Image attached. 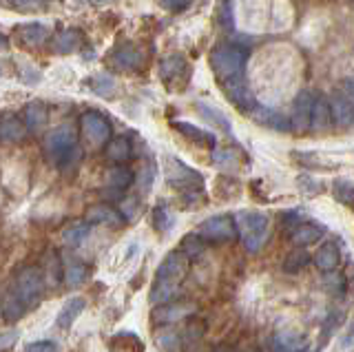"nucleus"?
I'll use <instances>...</instances> for the list:
<instances>
[{
    "mask_svg": "<svg viewBox=\"0 0 354 352\" xmlns=\"http://www.w3.org/2000/svg\"><path fill=\"white\" fill-rule=\"evenodd\" d=\"M188 272V257L182 250H173L169 252L162 263L158 272H155V281L153 288L149 293V299L153 306H160L166 302H173L175 295L180 293V286Z\"/></svg>",
    "mask_w": 354,
    "mask_h": 352,
    "instance_id": "nucleus-1",
    "label": "nucleus"
},
{
    "mask_svg": "<svg viewBox=\"0 0 354 352\" xmlns=\"http://www.w3.org/2000/svg\"><path fill=\"white\" fill-rule=\"evenodd\" d=\"M248 51L235 47V45H219L210 53V67H213L217 80L221 82V89H230V86L246 82L243 71H246Z\"/></svg>",
    "mask_w": 354,
    "mask_h": 352,
    "instance_id": "nucleus-2",
    "label": "nucleus"
},
{
    "mask_svg": "<svg viewBox=\"0 0 354 352\" xmlns=\"http://www.w3.org/2000/svg\"><path fill=\"white\" fill-rule=\"evenodd\" d=\"M42 147H44V153H47V158L60 169H71L82 158V151L77 147V136L73 127L69 124H60L53 131H49V136L44 138Z\"/></svg>",
    "mask_w": 354,
    "mask_h": 352,
    "instance_id": "nucleus-3",
    "label": "nucleus"
},
{
    "mask_svg": "<svg viewBox=\"0 0 354 352\" xmlns=\"http://www.w3.org/2000/svg\"><path fill=\"white\" fill-rule=\"evenodd\" d=\"M235 228L248 252H259L270 237V217L259 211H239Z\"/></svg>",
    "mask_w": 354,
    "mask_h": 352,
    "instance_id": "nucleus-4",
    "label": "nucleus"
},
{
    "mask_svg": "<svg viewBox=\"0 0 354 352\" xmlns=\"http://www.w3.org/2000/svg\"><path fill=\"white\" fill-rule=\"evenodd\" d=\"M44 284H47V281H44V275H42L40 268H36V266H25V268L18 270L16 279H14V284L9 286L7 295L14 297V299L22 308H25V311H31V308L42 299Z\"/></svg>",
    "mask_w": 354,
    "mask_h": 352,
    "instance_id": "nucleus-5",
    "label": "nucleus"
},
{
    "mask_svg": "<svg viewBox=\"0 0 354 352\" xmlns=\"http://www.w3.org/2000/svg\"><path fill=\"white\" fill-rule=\"evenodd\" d=\"M164 178L173 186V189L182 191V195L186 197V200H195L197 193H202L204 178L175 156L164 158Z\"/></svg>",
    "mask_w": 354,
    "mask_h": 352,
    "instance_id": "nucleus-6",
    "label": "nucleus"
},
{
    "mask_svg": "<svg viewBox=\"0 0 354 352\" xmlns=\"http://www.w3.org/2000/svg\"><path fill=\"white\" fill-rule=\"evenodd\" d=\"M195 235H199L206 241H230L237 237L235 219L230 215H213L197 226Z\"/></svg>",
    "mask_w": 354,
    "mask_h": 352,
    "instance_id": "nucleus-7",
    "label": "nucleus"
},
{
    "mask_svg": "<svg viewBox=\"0 0 354 352\" xmlns=\"http://www.w3.org/2000/svg\"><path fill=\"white\" fill-rule=\"evenodd\" d=\"M80 127H82V133L93 147L104 145L111 138V122H109V118L100 111H86L80 120Z\"/></svg>",
    "mask_w": 354,
    "mask_h": 352,
    "instance_id": "nucleus-8",
    "label": "nucleus"
},
{
    "mask_svg": "<svg viewBox=\"0 0 354 352\" xmlns=\"http://www.w3.org/2000/svg\"><path fill=\"white\" fill-rule=\"evenodd\" d=\"M197 313V306L195 304H186V302H166L155 306L153 311V319L158 324H175V322H182V319H188L191 315Z\"/></svg>",
    "mask_w": 354,
    "mask_h": 352,
    "instance_id": "nucleus-9",
    "label": "nucleus"
},
{
    "mask_svg": "<svg viewBox=\"0 0 354 352\" xmlns=\"http://www.w3.org/2000/svg\"><path fill=\"white\" fill-rule=\"evenodd\" d=\"M272 352H313L306 335L297 333L292 328L279 330L272 337Z\"/></svg>",
    "mask_w": 354,
    "mask_h": 352,
    "instance_id": "nucleus-10",
    "label": "nucleus"
},
{
    "mask_svg": "<svg viewBox=\"0 0 354 352\" xmlns=\"http://www.w3.org/2000/svg\"><path fill=\"white\" fill-rule=\"evenodd\" d=\"M315 102V93L313 91H301L295 100V111L290 118V129L297 131V133H304V131L310 129V109H313Z\"/></svg>",
    "mask_w": 354,
    "mask_h": 352,
    "instance_id": "nucleus-11",
    "label": "nucleus"
},
{
    "mask_svg": "<svg viewBox=\"0 0 354 352\" xmlns=\"http://www.w3.org/2000/svg\"><path fill=\"white\" fill-rule=\"evenodd\" d=\"M330 104V118L332 122L337 124V129H350L352 120H354V109H352V100L348 95H341L339 91L332 95Z\"/></svg>",
    "mask_w": 354,
    "mask_h": 352,
    "instance_id": "nucleus-12",
    "label": "nucleus"
},
{
    "mask_svg": "<svg viewBox=\"0 0 354 352\" xmlns=\"http://www.w3.org/2000/svg\"><path fill=\"white\" fill-rule=\"evenodd\" d=\"M49 36H51L49 27L42 25V23H29V25L18 27V38H20L22 45L29 47V49L42 47L44 42L49 40Z\"/></svg>",
    "mask_w": 354,
    "mask_h": 352,
    "instance_id": "nucleus-13",
    "label": "nucleus"
},
{
    "mask_svg": "<svg viewBox=\"0 0 354 352\" xmlns=\"http://www.w3.org/2000/svg\"><path fill=\"white\" fill-rule=\"evenodd\" d=\"M315 263L321 272H335L341 266V248L337 241H326V244L317 250Z\"/></svg>",
    "mask_w": 354,
    "mask_h": 352,
    "instance_id": "nucleus-14",
    "label": "nucleus"
},
{
    "mask_svg": "<svg viewBox=\"0 0 354 352\" xmlns=\"http://www.w3.org/2000/svg\"><path fill=\"white\" fill-rule=\"evenodd\" d=\"M86 222L88 224H106V226H122L124 224V217H122V213H118L113 206L109 204H95L86 211Z\"/></svg>",
    "mask_w": 354,
    "mask_h": 352,
    "instance_id": "nucleus-15",
    "label": "nucleus"
},
{
    "mask_svg": "<svg viewBox=\"0 0 354 352\" xmlns=\"http://www.w3.org/2000/svg\"><path fill=\"white\" fill-rule=\"evenodd\" d=\"M248 113L257 124L270 127V129H277V131H292L290 129V118H283V115L274 113V111H270V109H266V106L254 104Z\"/></svg>",
    "mask_w": 354,
    "mask_h": 352,
    "instance_id": "nucleus-16",
    "label": "nucleus"
},
{
    "mask_svg": "<svg viewBox=\"0 0 354 352\" xmlns=\"http://www.w3.org/2000/svg\"><path fill=\"white\" fill-rule=\"evenodd\" d=\"M86 308V299L84 297H71V299H66L64 306L60 308L58 317H55V326L66 330L75 324V319L82 315V311Z\"/></svg>",
    "mask_w": 354,
    "mask_h": 352,
    "instance_id": "nucleus-17",
    "label": "nucleus"
},
{
    "mask_svg": "<svg viewBox=\"0 0 354 352\" xmlns=\"http://www.w3.org/2000/svg\"><path fill=\"white\" fill-rule=\"evenodd\" d=\"M171 124H173L175 131H180L186 140L195 142V145H199V147H206V149H215L217 147V138L213 133H208V131H204V129H197V127L188 124V122H177V120H173Z\"/></svg>",
    "mask_w": 354,
    "mask_h": 352,
    "instance_id": "nucleus-18",
    "label": "nucleus"
},
{
    "mask_svg": "<svg viewBox=\"0 0 354 352\" xmlns=\"http://www.w3.org/2000/svg\"><path fill=\"white\" fill-rule=\"evenodd\" d=\"M324 226H317L313 222H301V224H297L292 228V233H290V241L295 246L299 248H304V246H310V244H315V241H319L321 237H324Z\"/></svg>",
    "mask_w": 354,
    "mask_h": 352,
    "instance_id": "nucleus-19",
    "label": "nucleus"
},
{
    "mask_svg": "<svg viewBox=\"0 0 354 352\" xmlns=\"http://www.w3.org/2000/svg\"><path fill=\"white\" fill-rule=\"evenodd\" d=\"M111 62H113L115 67L122 71H133L142 64V53L133 45H124V47H120L111 53Z\"/></svg>",
    "mask_w": 354,
    "mask_h": 352,
    "instance_id": "nucleus-20",
    "label": "nucleus"
},
{
    "mask_svg": "<svg viewBox=\"0 0 354 352\" xmlns=\"http://www.w3.org/2000/svg\"><path fill=\"white\" fill-rule=\"evenodd\" d=\"M88 275V268L86 263L75 259V257H66L64 259V268H62V279L64 284L69 286V288H77V286H82L84 279Z\"/></svg>",
    "mask_w": 354,
    "mask_h": 352,
    "instance_id": "nucleus-21",
    "label": "nucleus"
},
{
    "mask_svg": "<svg viewBox=\"0 0 354 352\" xmlns=\"http://www.w3.org/2000/svg\"><path fill=\"white\" fill-rule=\"evenodd\" d=\"M332 124V118H330V104L324 95H315V102L313 109H310V129L313 131H326Z\"/></svg>",
    "mask_w": 354,
    "mask_h": 352,
    "instance_id": "nucleus-22",
    "label": "nucleus"
},
{
    "mask_svg": "<svg viewBox=\"0 0 354 352\" xmlns=\"http://www.w3.org/2000/svg\"><path fill=\"white\" fill-rule=\"evenodd\" d=\"M53 45H55V51H58V53H73L77 49H82L84 34L80 29H64V31H60L58 36H55Z\"/></svg>",
    "mask_w": 354,
    "mask_h": 352,
    "instance_id": "nucleus-23",
    "label": "nucleus"
},
{
    "mask_svg": "<svg viewBox=\"0 0 354 352\" xmlns=\"http://www.w3.org/2000/svg\"><path fill=\"white\" fill-rule=\"evenodd\" d=\"M25 136H27V127L18 118H7L0 122V142L3 145H16Z\"/></svg>",
    "mask_w": 354,
    "mask_h": 352,
    "instance_id": "nucleus-24",
    "label": "nucleus"
},
{
    "mask_svg": "<svg viewBox=\"0 0 354 352\" xmlns=\"http://www.w3.org/2000/svg\"><path fill=\"white\" fill-rule=\"evenodd\" d=\"M111 352H144V344L136 333H118L111 341Z\"/></svg>",
    "mask_w": 354,
    "mask_h": 352,
    "instance_id": "nucleus-25",
    "label": "nucleus"
},
{
    "mask_svg": "<svg viewBox=\"0 0 354 352\" xmlns=\"http://www.w3.org/2000/svg\"><path fill=\"white\" fill-rule=\"evenodd\" d=\"M133 182H136V175H133V171L127 169V167L109 169V173H106V184H109V189L127 191Z\"/></svg>",
    "mask_w": 354,
    "mask_h": 352,
    "instance_id": "nucleus-26",
    "label": "nucleus"
},
{
    "mask_svg": "<svg viewBox=\"0 0 354 352\" xmlns=\"http://www.w3.org/2000/svg\"><path fill=\"white\" fill-rule=\"evenodd\" d=\"M131 156H133V147H131V142L127 138H113V140H109V145H106V158L109 160L122 164V162L131 160Z\"/></svg>",
    "mask_w": 354,
    "mask_h": 352,
    "instance_id": "nucleus-27",
    "label": "nucleus"
},
{
    "mask_svg": "<svg viewBox=\"0 0 354 352\" xmlns=\"http://www.w3.org/2000/svg\"><path fill=\"white\" fill-rule=\"evenodd\" d=\"M88 233H91V224L88 222H75V224H71V226H66L64 230H62V241L66 246H80L82 241L88 237Z\"/></svg>",
    "mask_w": 354,
    "mask_h": 352,
    "instance_id": "nucleus-28",
    "label": "nucleus"
},
{
    "mask_svg": "<svg viewBox=\"0 0 354 352\" xmlns=\"http://www.w3.org/2000/svg\"><path fill=\"white\" fill-rule=\"evenodd\" d=\"M195 109L199 111V115H202L206 122H210V124H215L217 129H221V131H226V133H230V122H228V118L219 111V109H213V106H208V104H204V102H195Z\"/></svg>",
    "mask_w": 354,
    "mask_h": 352,
    "instance_id": "nucleus-29",
    "label": "nucleus"
},
{
    "mask_svg": "<svg viewBox=\"0 0 354 352\" xmlns=\"http://www.w3.org/2000/svg\"><path fill=\"white\" fill-rule=\"evenodd\" d=\"M47 122V106L44 102H31L25 109V127L31 131H38Z\"/></svg>",
    "mask_w": 354,
    "mask_h": 352,
    "instance_id": "nucleus-30",
    "label": "nucleus"
},
{
    "mask_svg": "<svg viewBox=\"0 0 354 352\" xmlns=\"http://www.w3.org/2000/svg\"><path fill=\"white\" fill-rule=\"evenodd\" d=\"M88 86H91V91L97 93V95H113L115 89H118V82L113 75H109V73H95L91 75V78L86 80Z\"/></svg>",
    "mask_w": 354,
    "mask_h": 352,
    "instance_id": "nucleus-31",
    "label": "nucleus"
},
{
    "mask_svg": "<svg viewBox=\"0 0 354 352\" xmlns=\"http://www.w3.org/2000/svg\"><path fill=\"white\" fill-rule=\"evenodd\" d=\"M184 69H186V60L182 56H177V53H173V56H166L160 62V78L162 80H173L175 75H180Z\"/></svg>",
    "mask_w": 354,
    "mask_h": 352,
    "instance_id": "nucleus-32",
    "label": "nucleus"
},
{
    "mask_svg": "<svg viewBox=\"0 0 354 352\" xmlns=\"http://www.w3.org/2000/svg\"><path fill=\"white\" fill-rule=\"evenodd\" d=\"M155 344L166 352H177L182 346V337L175 328H164L158 333V337H155Z\"/></svg>",
    "mask_w": 354,
    "mask_h": 352,
    "instance_id": "nucleus-33",
    "label": "nucleus"
},
{
    "mask_svg": "<svg viewBox=\"0 0 354 352\" xmlns=\"http://www.w3.org/2000/svg\"><path fill=\"white\" fill-rule=\"evenodd\" d=\"M213 162L215 167L224 169V171H235L239 167V153L232 149H213Z\"/></svg>",
    "mask_w": 354,
    "mask_h": 352,
    "instance_id": "nucleus-34",
    "label": "nucleus"
},
{
    "mask_svg": "<svg viewBox=\"0 0 354 352\" xmlns=\"http://www.w3.org/2000/svg\"><path fill=\"white\" fill-rule=\"evenodd\" d=\"M153 224H155V228L160 230V233H169V230L175 226V215L169 211V206L160 204L158 208H155V211H153Z\"/></svg>",
    "mask_w": 354,
    "mask_h": 352,
    "instance_id": "nucleus-35",
    "label": "nucleus"
},
{
    "mask_svg": "<svg viewBox=\"0 0 354 352\" xmlns=\"http://www.w3.org/2000/svg\"><path fill=\"white\" fill-rule=\"evenodd\" d=\"M308 261H310L308 252H306L304 248H299V250L290 252V255L286 257V261H283V270H286V272H290V275H297L299 270H304V268H306V263H308Z\"/></svg>",
    "mask_w": 354,
    "mask_h": 352,
    "instance_id": "nucleus-36",
    "label": "nucleus"
},
{
    "mask_svg": "<svg viewBox=\"0 0 354 352\" xmlns=\"http://www.w3.org/2000/svg\"><path fill=\"white\" fill-rule=\"evenodd\" d=\"M332 193H335V200L346 204V206H352L354 202V189H352V182L350 180H337L332 184Z\"/></svg>",
    "mask_w": 354,
    "mask_h": 352,
    "instance_id": "nucleus-37",
    "label": "nucleus"
},
{
    "mask_svg": "<svg viewBox=\"0 0 354 352\" xmlns=\"http://www.w3.org/2000/svg\"><path fill=\"white\" fill-rule=\"evenodd\" d=\"M182 252L188 257V259H195V257H199L204 252V239L199 237V235H195V233H191V235H186L184 239H182Z\"/></svg>",
    "mask_w": 354,
    "mask_h": 352,
    "instance_id": "nucleus-38",
    "label": "nucleus"
},
{
    "mask_svg": "<svg viewBox=\"0 0 354 352\" xmlns=\"http://www.w3.org/2000/svg\"><path fill=\"white\" fill-rule=\"evenodd\" d=\"M217 20H219L221 29H226V31L235 29V18H232V0H221Z\"/></svg>",
    "mask_w": 354,
    "mask_h": 352,
    "instance_id": "nucleus-39",
    "label": "nucleus"
},
{
    "mask_svg": "<svg viewBox=\"0 0 354 352\" xmlns=\"http://www.w3.org/2000/svg\"><path fill=\"white\" fill-rule=\"evenodd\" d=\"M9 5L22 14H29V12H40L47 3H44V0H9Z\"/></svg>",
    "mask_w": 354,
    "mask_h": 352,
    "instance_id": "nucleus-40",
    "label": "nucleus"
},
{
    "mask_svg": "<svg viewBox=\"0 0 354 352\" xmlns=\"http://www.w3.org/2000/svg\"><path fill=\"white\" fill-rule=\"evenodd\" d=\"M25 352H58V344L49 339H42V341H31V344L25 346Z\"/></svg>",
    "mask_w": 354,
    "mask_h": 352,
    "instance_id": "nucleus-41",
    "label": "nucleus"
},
{
    "mask_svg": "<svg viewBox=\"0 0 354 352\" xmlns=\"http://www.w3.org/2000/svg\"><path fill=\"white\" fill-rule=\"evenodd\" d=\"M193 0H160V5L169 12H184V9L191 5Z\"/></svg>",
    "mask_w": 354,
    "mask_h": 352,
    "instance_id": "nucleus-42",
    "label": "nucleus"
},
{
    "mask_svg": "<svg viewBox=\"0 0 354 352\" xmlns=\"http://www.w3.org/2000/svg\"><path fill=\"white\" fill-rule=\"evenodd\" d=\"M16 339H18V330H7V333H3L0 335V350H9L16 344Z\"/></svg>",
    "mask_w": 354,
    "mask_h": 352,
    "instance_id": "nucleus-43",
    "label": "nucleus"
},
{
    "mask_svg": "<svg viewBox=\"0 0 354 352\" xmlns=\"http://www.w3.org/2000/svg\"><path fill=\"white\" fill-rule=\"evenodd\" d=\"M138 213V200H133V197H129V200L124 202V215L122 217H127V219H133Z\"/></svg>",
    "mask_w": 354,
    "mask_h": 352,
    "instance_id": "nucleus-44",
    "label": "nucleus"
},
{
    "mask_svg": "<svg viewBox=\"0 0 354 352\" xmlns=\"http://www.w3.org/2000/svg\"><path fill=\"white\" fill-rule=\"evenodd\" d=\"M213 352H235V350H232L230 346H224V344H221V346H217Z\"/></svg>",
    "mask_w": 354,
    "mask_h": 352,
    "instance_id": "nucleus-45",
    "label": "nucleus"
},
{
    "mask_svg": "<svg viewBox=\"0 0 354 352\" xmlns=\"http://www.w3.org/2000/svg\"><path fill=\"white\" fill-rule=\"evenodd\" d=\"M243 352H257V350H254V348H246V350H243Z\"/></svg>",
    "mask_w": 354,
    "mask_h": 352,
    "instance_id": "nucleus-46",
    "label": "nucleus"
},
{
    "mask_svg": "<svg viewBox=\"0 0 354 352\" xmlns=\"http://www.w3.org/2000/svg\"><path fill=\"white\" fill-rule=\"evenodd\" d=\"M0 45H5V38L3 36H0Z\"/></svg>",
    "mask_w": 354,
    "mask_h": 352,
    "instance_id": "nucleus-47",
    "label": "nucleus"
},
{
    "mask_svg": "<svg viewBox=\"0 0 354 352\" xmlns=\"http://www.w3.org/2000/svg\"><path fill=\"white\" fill-rule=\"evenodd\" d=\"M91 3H104V0H91Z\"/></svg>",
    "mask_w": 354,
    "mask_h": 352,
    "instance_id": "nucleus-48",
    "label": "nucleus"
},
{
    "mask_svg": "<svg viewBox=\"0 0 354 352\" xmlns=\"http://www.w3.org/2000/svg\"><path fill=\"white\" fill-rule=\"evenodd\" d=\"M0 3H5V0H0Z\"/></svg>",
    "mask_w": 354,
    "mask_h": 352,
    "instance_id": "nucleus-49",
    "label": "nucleus"
}]
</instances>
